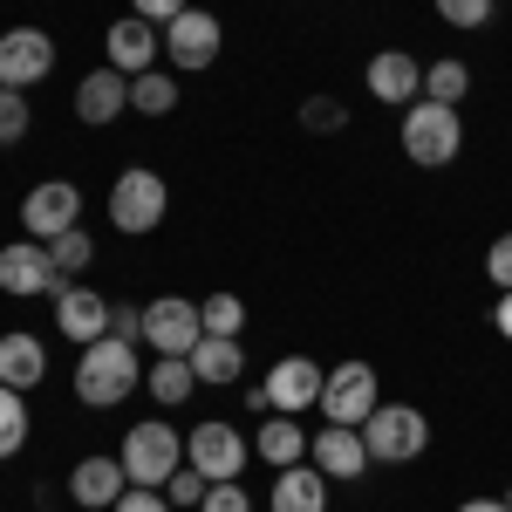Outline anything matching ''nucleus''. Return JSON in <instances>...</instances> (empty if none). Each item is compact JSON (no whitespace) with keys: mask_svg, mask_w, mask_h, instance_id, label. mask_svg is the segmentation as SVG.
I'll return each mask as SVG.
<instances>
[{"mask_svg":"<svg viewBox=\"0 0 512 512\" xmlns=\"http://www.w3.org/2000/svg\"><path fill=\"white\" fill-rule=\"evenodd\" d=\"M144 383V362H137V342L123 335H103L76 355V403L82 410H117L130 403V390Z\"/></svg>","mask_w":512,"mask_h":512,"instance_id":"f257e3e1","label":"nucleus"},{"mask_svg":"<svg viewBox=\"0 0 512 512\" xmlns=\"http://www.w3.org/2000/svg\"><path fill=\"white\" fill-rule=\"evenodd\" d=\"M403 158L424 164V171H444V164L465 158V117L451 110V103H431V96H417L410 110H403Z\"/></svg>","mask_w":512,"mask_h":512,"instance_id":"f03ea898","label":"nucleus"},{"mask_svg":"<svg viewBox=\"0 0 512 512\" xmlns=\"http://www.w3.org/2000/svg\"><path fill=\"white\" fill-rule=\"evenodd\" d=\"M117 458H123V472H130V485L164 492V478L185 465V437H178V424H164V417H137V424L123 431Z\"/></svg>","mask_w":512,"mask_h":512,"instance_id":"7ed1b4c3","label":"nucleus"},{"mask_svg":"<svg viewBox=\"0 0 512 512\" xmlns=\"http://www.w3.org/2000/svg\"><path fill=\"white\" fill-rule=\"evenodd\" d=\"M164 212H171V185H164L151 164H130L110 178V226L123 239H144L164 226Z\"/></svg>","mask_w":512,"mask_h":512,"instance_id":"20e7f679","label":"nucleus"},{"mask_svg":"<svg viewBox=\"0 0 512 512\" xmlns=\"http://www.w3.org/2000/svg\"><path fill=\"white\" fill-rule=\"evenodd\" d=\"M362 444H369L376 465H410V458L431 451V417L417 403H376L369 424H362Z\"/></svg>","mask_w":512,"mask_h":512,"instance_id":"39448f33","label":"nucleus"},{"mask_svg":"<svg viewBox=\"0 0 512 512\" xmlns=\"http://www.w3.org/2000/svg\"><path fill=\"white\" fill-rule=\"evenodd\" d=\"M219 48H226V21L212 7H185L178 21H164V69H178V76L212 69Z\"/></svg>","mask_w":512,"mask_h":512,"instance_id":"423d86ee","label":"nucleus"},{"mask_svg":"<svg viewBox=\"0 0 512 512\" xmlns=\"http://www.w3.org/2000/svg\"><path fill=\"white\" fill-rule=\"evenodd\" d=\"M376 403H383L376 362L349 355V362H335V369H328V383H321V424H355V431H362Z\"/></svg>","mask_w":512,"mask_h":512,"instance_id":"0eeeda50","label":"nucleus"},{"mask_svg":"<svg viewBox=\"0 0 512 512\" xmlns=\"http://www.w3.org/2000/svg\"><path fill=\"white\" fill-rule=\"evenodd\" d=\"M185 465H198L212 485H219V478H239L253 465V437L239 431L233 417H205V424H192V437H185Z\"/></svg>","mask_w":512,"mask_h":512,"instance_id":"6e6552de","label":"nucleus"},{"mask_svg":"<svg viewBox=\"0 0 512 512\" xmlns=\"http://www.w3.org/2000/svg\"><path fill=\"white\" fill-rule=\"evenodd\" d=\"M82 226V185L76 178H41L35 192L21 198V233L28 239H62V233H76Z\"/></svg>","mask_w":512,"mask_h":512,"instance_id":"1a4fd4ad","label":"nucleus"},{"mask_svg":"<svg viewBox=\"0 0 512 512\" xmlns=\"http://www.w3.org/2000/svg\"><path fill=\"white\" fill-rule=\"evenodd\" d=\"M69 280L55 274V253L41 246V239H7L0 246V294H14V301H35V294H62Z\"/></svg>","mask_w":512,"mask_h":512,"instance_id":"9d476101","label":"nucleus"},{"mask_svg":"<svg viewBox=\"0 0 512 512\" xmlns=\"http://www.w3.org/2000/svg\"><path fill=\"white\" fill-rule=\"evenodd\" d=\"M48 76H55V35L35 28V21L7 28L0 35V89H35Z\"/></svg>","mask_w":512,"mask_h":512,"instance_id":"9b49d317","label":"nucleus"},{"mask_svg":"<svg viewBox=\"0 0 512 512\" xmlns=\"http://www.w3.org/2000/svg\"><path fill=\"white\" fill-rule=\"evenodd\" d=\"M144 342L158 355H192L205 342V315H198V301L185 294H158V301H144Z\"/></svg>","mask_w":512,"mask_h":512,"instance_id":"f8f14e48","label":"nucleus"},{"mask_svg":"<svg viewBox=\"0 0 512 512\" xmlns=\"http://www.w3.org/2000/svg\"><path fill=\"white\" fill-rule=\"evenodd\" d=\"M62 492L76 499V512H110L130 492V472H123L117 451H89V458H76V472L62 478Z\"/></svg>","mask_w":512,"mask_h":512,"instance_id":"ddd939ff","label":"nucleus"},{"mask_svg":"<svg viewBox=\"0 0 512 512\" xmlns=\"http://www.w3.org/2000/svg\"><path fill=\"white\" fill-rule=\"evenodd\" d=\"M260 383H267V396H274L280 417H308V410H321V383H328V369H321L315 355H280Z\"/></svg>","mask_w":512,"mask_h":512,"instance_id":"4468645a","label":"nucleus"},{"mask_svg":"<svg viewBox=\"0 0 512 512\" xmlns=\"http://www.w3.org/2000/svg\"><path fill=\"white\" fill-rule=\"evenodd\" d=\"M362 89H369L376 103H390V110H410V103L424 96V62H417L410 48H376L369 69H362Z\"/></svg>","mask_w":512,"mask_h":512,"instance_id":"2eb2a0df","label":"nucleus"},{"mask_svg":"<svg viewBox=\"0 0 512 512\" xmlns=\"http://www.w3.org/2000/svg\"><path fill=\"white\" fill-rule=\"evenodd\" d=\"M308 465H315L321 478H335V485H355V478H369V444H362V431L355 424H321L315 444H308Z\"/></svg>","mask_w":512,"mask_h":512,"instance_id":"dca6fc26","label":"nucleus"},{"mask_svg":"<svg viewBox=\"0 0 512 512\" xmlns=\"http://www.w3.org/2000/svg\"><path fill=\"white\" fill-rule=\"evenodd\" d=\"M103 55H110L117 76H144V69H158V55H164V28L144 21V14H117L110 35H103Z\"/></svg>","mask_w":512,"mask_h":512,"instance_id":"f3484780","label":"nucleus"},{"mask_svg":"<svg viewBox=\"0 0 512 512\" xmlns=\"http://www.w3.org/2000/svg\"><path fill=\"white\" fill-rule=\"evenodd\" d=\"M48 301H55V328H62V342L89 349V342H103V335H110V308H117V301H103L96 287L69 280V287H62V294H48Z\"/></svg>","mask_w":512,"mask_h":512,"instance_id":"a211bd4d","label":"nucleus"},{"mask_svg":"<svg viewBox=\"0 0 512 512\" xmlns=\"http://www.w3.org/2000/svg\"><path fill=\"white\" fill-rule=\"evenodd\" d=\"M76 123H89V130H110L117 117H130V76H117L110 62L103 69H89V76L76 82Z\"/></svg>","mask_w":512,"mask_h":512,"instance_id":"6ab92c4d","label":"nucleus"},{"mask_svg":"<svg viewBox=\"0 0 512 512\" xmlns=\"http://www.w3.org/2000/svg\"><path fill=\"white\" fill-rule=\"evenodd\" d=\"M308 444H315V431H301V417H260V431H253V458L260 465H274V472H287V465H308Z\"/></svg>","mask_w":512,"mask_h":512,"instance_id":"aec40b11","label":"nucleus"},{"mask_svg":"<svg viewBox=\"0 0 512 512\" xmlns=\"http://www.w3.org/2000/svg\"><path fill=\"white\" fill-rule=\"evenodd\" d=\"M0 383H7V390H41V383H48V349H41V335H28V328H7V335H0Z\"/></svg>","mask_w":512,"mask_h":512,"instance_id":"412c9836","label":"nucleus"},{"mask_svg":"<svg viewBox=\"0 0 512 512\" xmlns=\"http://www.w3.org/2000/svg\"><path fill=\"white\" fill-rule=\"evenodd\" d=\"M185 362L198 369V390H233L239 376H246V342L239 335H205Z\"/></svg>","mask_w":512,"mask_h":512,"instance_id":"4be33fe9","label":"nucleus"},{"mask_svg":"<svg viewBox=\"0 0 512 512\" xmlns=\"http://www.w3.org/2000/svg\"><path fill=\"white\" fill-rule=\"evenodd\" d=\"M328 485L335 478H321L315 465H287V472H274L267 512H328Z\"/></svg>","mask_w":512,"mask_h":512,"instance_id":"5701e85b","label":"nucleus"},{"mask_svg":"<svg viewBox=\"0 0 512 512\" xmlns=\"http://www.w3.org/2000/svg\"><path fill=\"white\" fill-rule=\"evenodd\" d=\"M144 390H151L158 410H178V403H192V396H198V369L185 362V355H158V362L144 369Z\"/></svg>","mask_w":512,"mask_h":512,"instance_id":"b1692460","label":"nucleus"},{"mask_svg":"<svg viewBox=\"0 0 512 512\" xmlns=\"http://www.w3.org/2000/svg\"><path fill=\"white\" fill-rule=\"evenodd\" d=\"M130 110H137V117H171V110H178V69H144V76H130Z\"/></svg>","mask_w":512,"mask_h":512,"instance_id":"393cba45","label":"nucleus"},{"mask_svg":"<svg viewBox=\"0 0 512 512\" xmlns=\"http://www.w3.org/2000/svg\"><path fill=\"white\" fill-rule=\"evenodd\" d=\"M424 96H431V103H451V110H458V103L472 96V69H465L458 55H444V62H424Z\"/></svg>","mask_w":512,"mask_h":512,"instance_id":"a878e982","label":"nucleus"},{"mask_svg":"<svg viewBox=\"0 0 512 512\" xmlns=\"http://www.w3.org/2000/svg\"><path fill=\"white\" fill-rule=\"evenodd\" d=\"M35 431V417H28V390H7L0 383V458H14L21 444Z\"/></svg>","mask_w":512,"mask_h":512,"instance_id":"bb28decb","label":"nucleus"},{"mask_svg":"<svg viewBox=\"0 0 512 512\" xmlns=\"http://www.w3.org/2000/svg\"><path fill=\"white\" fill-rule=\"evenodd\" d=\"M198 315H205V335H239L246 342V301L239 294H205Z\"/></svg>","mask_w":512,"mask_h":512,"instance_id":"cd10ccee","label":"nucleus"},{"mask_svg":"<svg viewBox=\"0 0 512 512\" xmlns=\"http://www.w3.org/2000/svg\"><path fill=\"white\" fill-rule=\"evenodd\" d=\"M28 130H35V103H28V89H0V151H14Z\"/></svg>","mask_w":512,"mask_h":512,"instance_id":"c85d7f7f","label":"nucleus"},{"mask_svg":"<svg viewBox=\"0 0 512 512\" xmlns=\"http://www.w3.org/2000/svg\"><path fill=\"white\" fill-rule=\"evenodd\" d=\"M437 21L444 28H458V35H472V28H492V14H499V0H431Z\"/></svg>","mask_w":512,"mask_h":512,"instance_id":"c756f323","label":"nucleus"},{"mask_svg":"<svg viewBox=\"0 0 512 512\" xmlns=\"http://www.w3.org/2000/svg\"><path fill=\"white\" fill-rule=\"evenodd\" d=\"M301 130H315V137L349 130V103H342V96H308V103H301Z\"/></svg>","mask_w":512,"mask_h":512,"instance_id":"7c9ffc66","label":"nucleus"},{"mask_svg":"<svg viewBox=\"0 0 512 512\" xmlns=\"http://www.w3.org/2000/svg\"><path fill=\"white\" fill-rule=\"evenodd\" d=\"M48 253H55V274H62V280H76L82 267H89V260H96V239H89V233H82V226H76V233L48 239Z\"/></svg>","mask_w":512,"mask_h":512,"instance_id":"2f4dec72","label":"nucleus"},{"mask_svg":"<svg viewBox=\"0 0 512 512\" xmlns=\"http://www.w3.org/2000/svg\"><path fill=\"white\" fill-rule=\"evenodd\" d=\"M205 492H212V478L198 472V465H178V472L164 478V499H171L178 512H198V506H205Z\"/></svg>","mask_w":512,"mask_h":512,"instance_id":"473e14b6","label":"nucleus"},{"mask_svg":"<svg viewBox=\"0 0 512 512\" xmlns=\"http://www.w3.org/2000/svg\"><path fill=\"white\" fill-rule=\"evenodd\" d=\"M198 512H253V492L239 485V478H219L212 492H205V506Z\"/></svg>","mask_w":512,"mask_h":512,"instance_id":"72a5a7b5","label":"nucleus"},{"mask_svg":"<svg viewBox=\"0 0 512 512\" xmlns=\"http://www.w3.org/2000/svg\"><path fill=\"white\" fill-rule=\"evenodd\" d=\"M485 274H492V287H499V294L512 287V233H499L492 246H485Z\"/></svg>","mask_w":512,"mask_h":512,"instance_id":"f704fd0d","label":"nucleus"},{"mask_svg":"<svg viewBox=\"0 0 512 512\" xmlns=\"http://www.w3.org/2000/svg\"><path fill=\"white\" fill-rule=\"evenodd\" d=\"M110 512H178V506H171L164 492H151V485H130V492H123Z\"/></svg>","mask_w":512,"mask_h":512,"instance_id":"c9c22d12","label":"nucleus"},{"mask_svg":"<svg viewBox=\"0 0 512 512\" xmlns=\"http://www.w3.org/2000/svg\"><path fill=\"white\" fill-rule=\"evenodd\" d=\"M110 335H123V342H144V308H110Z\"/></svg>","mask_w":512,"mask_h":512,"instance_id":"e433bc0d","label":"nucleus"},{"mask_svg":"<svg viewBox=\"0 0 512 512\" xmlns=\"http://www.w3.org/2000/svg\"><path fill=\"white\" fill-rule=\"evenodd\" d=\"M185 7H192V0H130V14H144V21H178V14H185Z\"/></svg>","mask_w":512,"mask_h":512,"instance_id":"4c0bfd02","label":"nucleus"},{"mask_svg":"<svg viewBox=\"0 0 512 512\" xmlns=\"http://www.w3.org/2000/svg\"><path fill=\"white\" fill-rule=\"evenodd\" d=\"M253 417H274V396H267V383H246V396H239Z\"/></svg>","mask_w":512,"mask_h":512,"instance_id":"58836bf2","label":"nucleus"},{"mask_svg":"<svg viewBox=\"0 0 512 512\" xmlns=\"http://www.w3.org/2000/svg\"><path fill=\"white\" fill-rule=\"evenodd\" d=\"M492 328H499V335H506V342H512V287H506V294H499V308H492Z\"/></svg>","mask_w":512,"mask_h":512,"instance_id":"ea45409f","label":"nucleus"},{"mask_svg":"<svg viewBox=\"0 0 512 512\" xmlns=\"http://www.w3.org/2000/svg\"><path fill=\"white\" fill-rule=\"evenodd\" d=\"M451 512H506V499H458Z\"/></svg>","mask_w":512,"mask_h":512,"instance_id":"a19ab883","label":"nucleus"},{"mask_svg":"<svg viewBox=\"0 0 512 512\" xmlns=\"http://www.w3.org/2000/svg\"><path fill=\"white\" fill-rule=\"evenodd\" d=\"M499 499H506V512H512V485H506V492H499Z\"/></svg>","mask_w":512,"mask_h":512,"instance_id":"79ce46f5","label":"nucleus"}]
</instances>
